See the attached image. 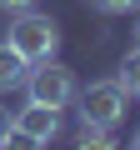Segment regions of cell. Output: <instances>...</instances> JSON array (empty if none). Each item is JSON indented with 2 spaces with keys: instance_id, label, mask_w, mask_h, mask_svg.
<instances>
[{
  "instance_id": "11",
  "label": "cell",
  "mask_w": 140,
  "mask_h": 150,
  "mask_svg": "<svg viewBox=\"0 0 140 150\" xmlns=\"http://www.w3.org/2000/svg\"><path fill=\"white\" fill-rule=\"evenodd\" d=\"M10 125H15V115H10V105H0V135H5Z\"/></svg>"
},
{
  "instance_id": "4",
  "label": "cell",
  "mask_w": 140,
  "mask_h": 150,
  "mask_svg": "<svg viewBox=\"0 0 140 150\" xmlns=\"http://www.w3.org/2000/svg\"><path fill=\"white\" fill-rule=\"evenodd\" d=\"M15 125H20V130H30L35 140H45V145H50V140L60 135V110H55V105H40V100H25V105L15 110Z\"/></svg>"
},
{
  "instance_id": "13",
  "label": "cell",
  "mask_w": 140,
  "mask_h": 150,
  "mask_svg": "<svg viewBox=\"0 0 140 150\" xmlns=\"http://www.w3.org/2000/svg\"><path fill=\"white\" fill-rule=\"evenodd\" d=\"M130 150H140V130H135V140H130Z\"/></svg>"
},
{
  "instance_id": "5",
  "label": "cell",
  "mask_w": 140,
  "mask_h": 150,
  "mask_svg": "<svg viewBox=\"0 0 140 150\" xmlns=\"http://www.w3.org/2000/svg\"><path fill=\"white\" fill-rule=\"evenodd\" d=\"M25 75H30V60H25L10 40H0V90H20Z\"/></svg>"
},
{
  "instance_id": "7",
  "label": "cell",
  "mask_w": 140,
  "mask_h": 150,
  "mask_svg": "<svg viewBox=\"0 0 140 150\" xmlns=\"http://www.w3.org/2000/svg\"><path fill=\"white\" fill-rule=\"evenodd\" d=\"M0 150H45V140H35L30 130H20V125H10L5 135H0Z\"/></svg>"
},
{
  "instance_id": "9",
  "label": "cell",
  "mask_w": 140,
  "mask_h": 150,
  "mask_svg": "<svg viewBox=\"0 0 140 150\" xmlns=\"http://www.w3.org/2000/svg\"><path fill=\"white\" fill-rule=\"evenodd\" d=\"M135 5H140V0H95V10H105V15H125Z\"/></svg>"
},
{
  "instance_id": "10",
  "label": "cell",
  "mask_w": 140,
  "mask_h": 150,
  "mask_svg": "<svg viewBox=\"0 0 140 150\" xmlns=\"http://www.w3.org/2000/svg\"><path fill=\"white\" fill-rule=\"evenodd\" d=\"M35 5V0H0V10H5V15H20V10H30Z\"/></svg>"
},
{
  "instance_id": "1",
  "label": "cell",
  "mask_w": 140,
  "mask_h": 150,
  "mask_svg": "<svg viewBox=\"0 0 140 150\" xmlns=\"http://www.w3.org/2000/svg\"><path fill=\"white\" fill-rule=\"evenodd\" d=\"M75 115H80V135H110L120 120H125V105L130 95L115 85V80H90L85 90H75Z\"/></svg>"
},
{
  "instance_id": "3",
  "label": "cell",
  "mask_w": 140,
  "mask_h": 150,
  "mask_svg": "<svg viewBox=\"0 0 140 150\" xmlns=\"http://www.w3.org/2000/svg\"><path fill=\"white\" fill-rule=\"evenodd\" d=\"M30 100H40V105H55V110H65V105H75V70L70 65H60L55 55L50 60H40V65H30V75H25V85H20Z\"/></svg>"
},
{
  "instance_id": "12",
  "label": "cell",
  "mask_w": 140,
  "mask_h": 150,
  "mask_svg": "<svg viewBox=\"0 0 140 150\" xmlns=\"http://www.w3.org/2000/svg\"><path fill=\"white\" fill-rule=\"evenodd\" d=\"M130 35H135V40H140V15H135V30H130Z\"/></svg>"
},
{
  "instance_id": "2",
  "label": "cell",
  "mask_w": 140,
  "mask_h": 150,
  "mask_svg": "<svg viewBox=\"0 0 140 150\" xmlns=\"http://www.w3.org/2000/svg\"><path fill=\"white\" fill-rule=\"evenodd\" d=\"M30 65H40V60H50L55 50H60V25H55V15H40L35 5L30 10H20L15 20H10V35H5Z\"/></svg>"
},
{
  "instance_id": "6",
  "label": "cell",
  "mask_w": 140,
  "mask_h": 150,
  "mask_svg": "<svg viewBox=\"0 0 140 150\" xmlns=\"http://www.w3.org/2000/svg\"><path fill=\"white\" fill-rule=\"evenodd\" d=\"M115 85H120L125 95H140V40L120 55V75H115Z\"/></svg>"
},
{
  "instance_id": "8",
  "label": "cell",
  "mask_w": 140,
  "mask_h": 150,
  "mask_svg": "<svg viewBox=\"0 0 140 150\" xmlns=\"http://www.w3.org/2000/svg\"><path fill=\"white\" fill-rule=\"evenodd\" d=\"M75 150H120V145H115L110 135H80V145H75Z\"/></svg>"
}]
</instances>
